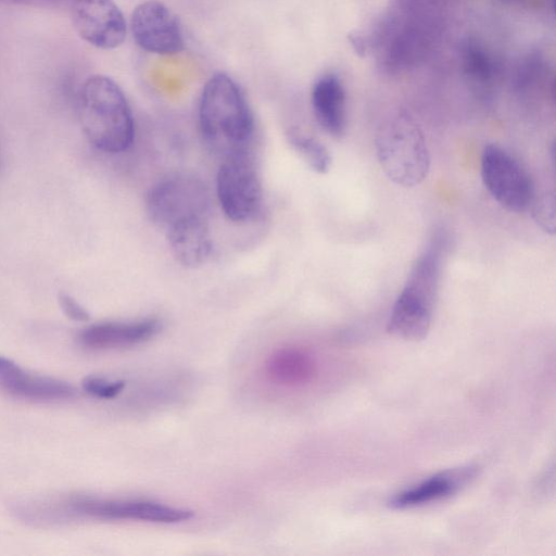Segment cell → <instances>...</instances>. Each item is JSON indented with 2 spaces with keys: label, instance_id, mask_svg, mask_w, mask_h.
<instances>
[{
  "label": "cell",
  "instance_id": "cell-1",
  "mask_svg": "<svg viewBox=\"0 0 556 556\" xmlns=\"http://www.w3.org/2000/svg\"><path fill=\"white\" fill-rule=\"evenodd\" d=\"M199 124L206 146L223 157L249 149L253 114L241 88L229 75L216 73L204 85Z\"/></svg>",
  "mask_w": 556,
  "mask_h": 556
},
{
  "label": "cell",
  "instance_id": "cell-2",
  "mask_svg": "<svg viewBox=\"0 0 556 556\" xmlns=\"http://www.w3.org/2000/svg\"><path fill=\"white\" fill-rule=\"evenodd\" d=\"M446 241L435 236L413 264L388 319L390 334L407 341L427 337L433 317Z\"/></svg>",
  "mask_w": 556,
  "mask_h": 556
},
{
  "label": "cell",
  "instance_id": "cell-3",
  "mask_svg": "<svg viewBox=\"0 0 556 556\" xmlns=\"http://www.w3.org/2000/svg\"><path fill=\"white\" fill-rule=\"evenodd\" d=\"M81 128L89 142L105 153L126 151L134 141L135 123L121 87L110 77L92 75L78 96Z\"/></svg>",
  "mask_w": 556,
  "mask_h": 556
},
{
  "label": "cell",
  "instance_id": "cell-4",
  "mask_svg": "<svg viewBox=\"0 0 556 556\" xmlns=\"http://www.w3.org/2000/svg\"><path fill=\"white\" fill-rule=\"evenodd\" d=\"M378 162L394 184L410 188L421 184L430 169V153L420 128L401 117L383 126L375 139Z\"/></svg>",
  "mask_w": 556,
  "mask_h": 556
},
{
  "label": "cell",
  "instance_id": "cell-5",
  "mask_svg": "<svg viewBox=\"0 0 556 556\" xmlns=\"http://www.w3.org/2000/svg\"><path fill=\"white\" fill-rule=\"evenodd\" d=\"M210 204L206 185L188 173L162 178L151 187L146 199L149 217L164 230L184 220L207 218Z\"/></svg>",
  "mask_w": 556,
  "mask_h": 556
},
{
  "label": "cell",
  "instance_id": "cell-6",
  "mask_svg": "<svg viewBox=\"0 0 556 556\" xmlns=\"http://www.w3.org/2000/svg\"><path fill=\"white\" fill-rule=\"evenodd\" d=\"M216 192L228 219L245 223L256 217L262 208L263 190L249 149L224 157L217 172Z\"/></svg>",
  "mask_w": 556,
  "mask_h": 556
},
{
  "label": "cell",
  "instance_id": "cell-7",
  "mask_svg": "<svg viewBox=\"0 0 556 556\" xmlns=\"http://www.w3.org/2000/svg\"><path fill=\"white\" fill-rule=\"evenodd\" d=\"M481 177L492 198L505 210L521 213L530 208L534 186L523 167L507 151L496 144L484 147Z\"/></svg>",
  "mask_w": 556,
  "mask_h": 556
},
{
  "label": "cell",
  "instance_id": "cell-8",
  "mask_svg": "<svg viewBox=\"0 0 556 556\" xmlns=\"http://www.w3.org/2000/svg\"><path fill=\"white\" fill-rule=\"evenodd\" d=\"M66 504L67 514L96 520L177 523L193 517L190 509L141 500L77 497Z\"/></svg>",
  "mask_w": 556,
  "mask_h": 556
},
{
  "label": "cell",
  "instance_id": "cell-9",
  "mask_svg": "<svg viewBox=\"0 0 556 556\" xmlns=\"http://www.w3.org/2000/svg\"><path fill=\"white\" fill-rule=\"evenodd\" d=\"M129 26L136 43L150 53L170 55L185 48L177 16L161 1L139 3L131 13Z\"/></svg>",
  "mask_w": 556,
  "mask_h": 556
},
{
  "label": "cell",
  "instance_id": "cell-10",
  "mask_svg": "<svg viewBox=\"0 0 556 556\" xmlns=\"http://www.w3.org/2000/svg\"><path fill=\"white\" fill-rule=\"evenodd\" d=\"M71 15L78 35L99 49H114L126 37L127 23L113 0H72Z\"/></svg>",
  "mask_w": 556,
  "mask_h": 556
},
{
  "label": "cell",
  "instance_id": "cell-11",
  "mask_svg": "<svg viewBox=\"0 0 556 556\" xmlns=\"http://www.w3.org/2000/svg\"><path fill=\"white\" fill-rule=\"evenodd\" d=\"M478 471L479 468L473 465L442 470L394 494L388 506L392 509H408L451 497L470 484Z\"/></svg>",
  "mask_w": 556,
  "mask_h": 556
},
{
  "label": "cell",
  "instance_id": "cell-12",
  "mask_svg": "<svg viewBox=\"0 0 556 556\" xmlns=\"http://www.w3.org/2000/svg\"><path fill=\"white\" fill-rule=\"evenodd\" d=\"M162 329L156 318L132 321H108L91 325L79 333L81 345L93 350L134 346L154 338Z\"/></svg>",
  "mask_w": 556,
  "mask_h": 556
},
{
  "label": "cell",
  "instance_id": "cell-13",
  "mask_svg": "<svg viewBox=\"0 0 556 556\" xmlns=\"http://www.w3.org/2000/svg\"><path fill=\"white\" fill-rule=\"evenodd\" d=\"M0 389L13 396L36 402L72 399L75 390L63 381L28 374L13 361L0 355Z\"/></svg>",
  "mask_w": 556,
  "mask_h": 556
},
{
  "label": "cell",
  "instance_id": "cell-14",
  "mask_svg": "<svg viewBox=\"0 0 556 556\" xmlns=\"http://www.w3.org/2000/svg\"><path fill=\"white\" fill-rule=\"evenodd\" d=\"M311 102L319 126L331 137L341 138L346 128L345 91L340 78L332 73L320 76L314 84Z\"/></svg>",
  "mask_w": 556,
  "mask_h": 556
},
{
  "label": "cell",
  "instance_id": "cell-15",
  "mask_svg": "<svg viewBox=\"0 0 556 556\" xmlns=\"http://www.w3.org/2000/svg\"><path fill=\"white\" fill-rule=\"evenodd\" d=\"M170 251L178 263L197 267L206 262L212 241L207 218H192L173 225L165 230Z\"/></svg>",
  "mask_w": 556,
  "mask_h": 556
},
{
  "label": "cell",
  "instance_id": "cell-16",
  "mask_svg": "<svg viewBox=\"0 0 556 556\" xmlns=\"http://www.w3.org/2000/svg\"><path fill=\"white\" fill-rule=\"evenodd\" d=\"M316 371L313 356L298 348H282L274 352L265 363L267 378L275 384L298 388L309 382Z\"/></svg>",
  "mask_w": 556,
  "mask_h": 556
},
{
  "label": "cell",
  "instance_id": "cell-17",
  "mask_svg": "<svg viewBox=\"0 0 556 556\" xmlns=\"http://www.w3.org/2000/svg\"><path fill=\"white\" fill-rule=\"evenodd\" d=\"M288 142L300 157L318 174H326L331 167L328 149L314 137L292 129L288 132Z\"/></svg>",
  "mask_w": 556,
  "mask_h": 556
},
{
  "label": "cell",
  "instance_id": "cell-18",
  "mask_svg": "<svg viewBox=\"0 0 556 556\" xmlns=\"http://www.w3.org/2000/svg\"><path fill=\"white\" fill-rule=\"evenodd\" d=\"M556 201L554 193L534 197L531 204L532 217L544 231L554 235L556 229Z\"/></svg>",
  "mask_w": 556,
  "mask_h": 556
},
{
  "label": "cell",
  "instance_id": "cell-19",
  "mask_svg": "<svg viewBox=\"0 0 556 556\" xmlns=\"http://www.w3.org/2000/svg\"><path fill=\"white\" fill-rule=\"evenodd\" d=\"M125 388L123 380H108L102 377H87L83 380V389L99 399H113Z\"/></svg>",
  "mask_w": 556,
  "mask_h": 556
},
{
  "label": "cell",
  "instance_id": "cell-20",
  "mask_svg": "<svg viewBox=\"0 0 556 556\" xmlns=\"http://www.w3.org/2000/svg\"><path fill=\"white\" fill-rule=\"evenodd\" d=\"M59 304L63 313L75 321H87L90 318L87 309L81 306L73 296L67 293H60L58 298Z\"/></svg>",
  "mask_w": 556,
  "mask_h": 556
},
{
  "label": "cell",
  "instance_id": "cell-21",
  "mask_svg": "<svg viewBox=\"0 0 556 556\" xmlns=\"http://www.w3.org/2000/svg\"><path fill=\"white\" fill-rule=\"evenodd\" d=\"M62 0H0L3 3L20 4L28 7H52Z\"/></svg>",
  "mask_w": 556,
  "mask_h": 556
}]
</instances>
